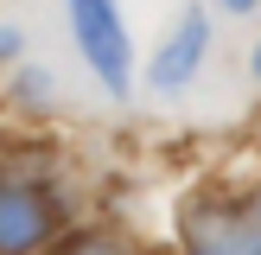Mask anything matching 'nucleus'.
<instances>
[{"label": "nucleus", "instance_id": "2", "mask_svg": "<svg viewBox=\"0 0 261 255\" xmlns=\"http://www.w3.org/2000/svg\"><path fill=\"white\" fill-rule=\"evenodd\" d=\"M58 236V204L38 185H0V255H38Z\"/></svg>", "mask_w": 261, "mask_h": 255}, {"label": "nucleus", "instance_id": "1", "mask_svg": "<svg viewBox=\"0 0 261 255\" xmlns=\"http://www.w3.org/2000/svg\"><path fill=\"white\" fill-rule=\"evenodd\" d=\"M70 32L83 45L89 70L121 96L127 89V26H121V7L115 0H70Z\"/></svg>", "mask_w": 261, "mask_h": 255}, {"label": "nucleus", "instance_id": "8", "mask_svg": "<svg viewBox=\"0 0 261 255\" xmlns=\"http://www.w3.org/2000/svg\"><path fill=\"white\" fill-rule=\"evenodd\" d=\"M255 83H261V45H255Z\"/></svg>", "mask_w": 261, "mask_h": 255}, {"label": "nucleus", "instance_id": "3", "mask_svg": "<svg viewBox=\"0 0 261 255\" xmlns=\"http://www.w3.org/2000/svg\"><path fill=\"white\" fill-rule=\"evenodd\" d=\"M191 255H261V198H236L223 211L191 217Z\"/></svg>", "mask_w": 261, "mask_h": 255}, {"label": "nucleus", "instance_id": "5", "mask_svg": "<svg viewBox=\"0 0 261 255\" xmlns=\"http://www.w3.org/2000/svg\"><path fill=\"white\" fill-rule=\"evenodd\" d=\"M38 255H127L115 236H96V230H83V236H64L58 249H38Z\"/></svg>", "mask_w": 261, "mask_h": 255}, {"label": "nucleus", "instance_id": "4", "mask_svg": "<svg viewBox=\"0 0 261 255\" xmlns=\"http://www.w3.org/2000/svg\"><path fill=\"white\" fill-rule=\"evenodd\" d=\"M204 45H211V19H204V13H185V19H178V32L166 38V51L153 58V89H160V96L185 89L191 76H198V58H204Z\"/></svg>", "mask_w": 261, "mask_h": 255}, {"label": "nucleus", "instance_id": "6", "mask_svg": "<svg viewBox=\"0 0 261 255\" xmlns=\"http://www.w3.org/2000/svg\"><path fill=\"white\" fill-rule=\"evenodd\" d=\"M13 51H19V32H13V26H0V58H13Z\"/></svg>", "mask_w": 261, "mask_h": 255}, {"label": "nucleus", "instance_id": "7", "mask_svg": "<svg viewBox=\"0 0 261 255\" xmlns=\"http://www.w3.org/2000/svg\"><path fill=\"white\" fill-rule=\"evenodd\" d=\"M217 7H229V13H255L261 0H217Z\"/></svg>", "mask_w": 261, "mask_h": 255}]
</instances>
